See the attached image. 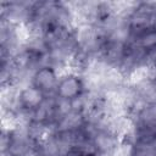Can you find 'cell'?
<instances>
[{
    "label": "cell",
    "mask_w": 156,
    "mask_h": 156,
    "mask_svg": "<svg viewBox=\"0 0 156 156\" xmlns=\"http://www.w3.org/2000/svg\"><path fill=\"white\" fill-rule=\"evenodd\" d=\"M156 27V2H139L127 15V37Z\"/></svg>",
    "instance_id": "6da1fadb"
},
{
    "label": "cell",
    "mask_w": 156,
    "mask_h": 156,
    "mask_svg": "<svg viewBox=\"0 0 156 156\" xmlns=\"http://www.w3.org/2000/svg\"><path fill=\"white\" fill-rule=\"evenodd\" d=\"M87 93L84 78L76 72H69L60 77L54 96L65 104H77Z\"/></svg>",
    "instance_id": "7a4b0ae2"
},
{
    "label": "cell",
    "mask_w": 156,
    "mask_h": 156,
    "mask_svg": "<svg viewBox=\"0 0 156 156\" xmlns=\"http://www.w3.org/2000/svg\"><path fill=\"white\" fill-rule=\"evenodd\" d=\"M35 152V139L30 132L12 129L2 135L4 156H29Z\"/></svg>",
    "instance_id": "3957f363"
},
{
    "label": "cell",
    "mask_w": 156,
    "mask_h": 156,
    "mask_svg": "<svg viewBox=\"0 0 156 156\" xmlns=\"http://www.w3.org/2000/svg\"><path fill=\"white\" fill-rule=\"evenodd\" d=\"M60 77L61 76H58L55 65L48 62L38 66L32 72L29 84L40 90L46 96H54Z\"/></svg>",
    "instance_id": "277c9868"
},
{
    "label": "cell",
    "mask_w": 156,
    "mask_h": 156,
    "mask_svg": "<svg viewBox=\"0 0 156 156\" xmlns=\"http://www.w3.org/2000/svg\"><path fill=\"white\" fill-rule=\"evenodd\" d=\"M45 94H43L40 90L34 88L33 85H27L26 88L21 89L16 98V105L20 108L21 112L30 116L35 110H38L44 101L48 99Z\"/></svg>",
    "instance_id": "5b68a950"
}]
</instances>
